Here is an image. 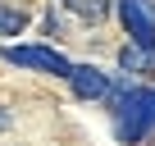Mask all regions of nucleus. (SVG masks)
Listing matches in <instances>:
<instances>
[{
	"label": "nucleus",
	"mask_w": 155,
	"mask_h": 146,
	"mask_svg": "<svg viewBox=\"0 0 155 146\" xmlns=\"http://www.w3.org/2000/svg\"><path fill=\"white\" fill-rule=\"evenodd\" d=\"M114 128L128 146L146 141L155 132V87H128L123 101L114 105Z\"/></svg>",
	"instance_id": "nucleus-1"
},
{
	"label": "nucleus",
	"mask_w": 155,
	"mask_h": 146,
	"mask_svg": "<svg viewBox=\"0 0 155 146\" xmlns=\"http://www.w3.org/2000/svg\"><path fill=\"white\" fill-rule=\"evenodd\" d=\"M119 23L132 46L155 50V0H119Z\"/></svg>",
	"instance_id": "nucleus-2"
},
{
	"label": "nucleus",
	"mask_w": 155,
	"mask_h": 146,
	"mask_svg": "<svg viewBox=\"0 0 155 146\" xmlns=\"http://www.w3.org/2000/svg\"><path fill=\"white\" fill-rule=\"evenodd\" d=\"M0 59L18 64V68H37V73H55V78H68V59L50 46H0Z\"/></svg>",
	"instance_id": "nucleus-3"
},
{
	"label": "nucleus",
	"mask_w": 155,
	"mask_h": 146,
	"mask_svg": "<svg viewBox=\"0 0 155 146\" xmlns=\"http://www.w3.org/2000/svg\"><path fill=\"white\" fill-rule=\"evenodd\" d=\"M68 87H73L78 101H105L110 73H101V68H91V64H73V68H68Z\"/></svg>",
	"instance_id": "nucleus-4"
},
{
	"label": "nucleus",
	"mask_w": 155,
	"mask_h": 146,
	"mask_svg": "<svg viewBox=\"0 0 155 146\" xmlns=\"http://www.w3.org/2000/svg\"><path fill=\"white\" fill-rule=\"evenodd\" d=\"M119 68H123V73H150V68H155V50H141V46L128 41V46L119 50Z\"/></svg>",
	"instance_id": "nucleus-5"
},
{
	"label": "nucleus",
	"mask_w": 155,
	"mask_h": 146,
	"mask_svg": "<svg viewBox=\"0 0 155 146\" xmlns=\"http://www.w3.org/2000/svg\"><path fill=\"white\" fill-rule=\"evenodd\" d=\"M64 9L78 14V18H87V23H101L110 14V0H64Z\"/></svg>",
	"instance_id": "nucleus-6"
},
{
	"label": "nucleus",
	"mask_w": 155,
	"mask_h": 146,
	"mask_svg": "<svg viewBox=\"0 0 155 146\" xmlns=\"http://www.w3.org/2000/svg\"><path fill=\"white\" fill-rule=\"evenodd\" d=\"M28 28V14L23 9H0V37H18Z\"/></svg>",
	"instance_id": "nucleus-7"
},
{
	"label": "nucleus",
	"mask_w": 155,
	"mask_h": 146,
	"mask_svg": "<svg viewBox=\"0 0 155 146\" xmlns=\"http://www.w3.org/2000/svg\"><path fill=\"white\" fill-rule=\"evenodd\" d=\"M5 123H9V119H5V114H0V128H5Z\"/></svg>",
	"instance_id": "nucleus-8"
}]
</instances>
